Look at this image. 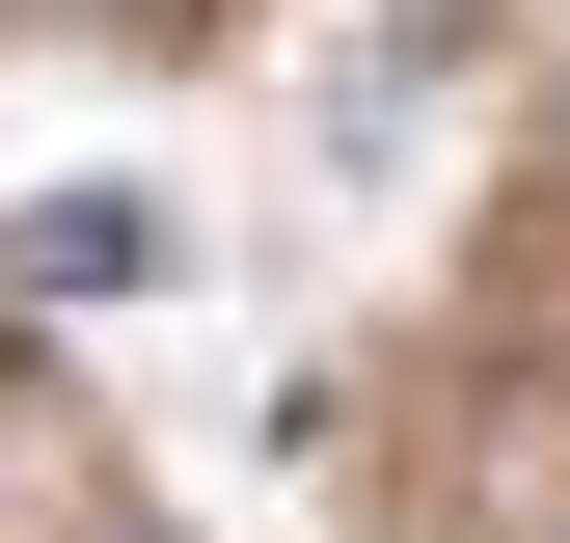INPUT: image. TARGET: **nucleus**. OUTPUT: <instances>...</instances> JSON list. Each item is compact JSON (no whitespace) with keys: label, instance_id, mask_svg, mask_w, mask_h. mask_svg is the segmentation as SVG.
Instances as JSON below:
<instances>
[{"label":"nucleus","instance_id":"nucleus-1","mask_svg":"<svg viewBox=\"0 0 570 543\" xmlns=\"http://www.w3.org/2000/svg\"><path fill=\"white\" fill-rule=\"evenodd\" d=\"M28 272L55 299H136V272H164V190H28Z\"/></svg>","mask_w":570,"mask_h":543}]
</instances>
